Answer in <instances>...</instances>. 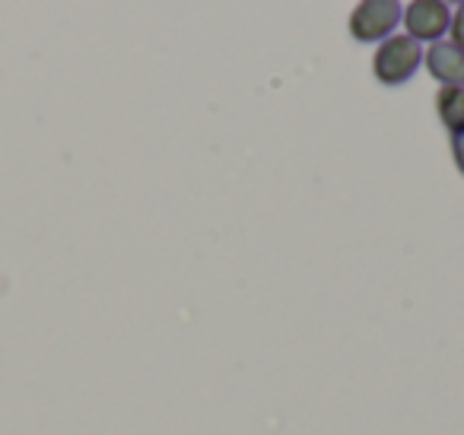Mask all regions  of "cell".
<instances>
[{"instance_id":"1","label":"cell","mask_w":464,"mask_h":435,"mask_svg":"<svg viewBox=\"0 0 464 435\" xmlns=\"http://www.w3.org/2000/svg\"><path fill=\"white\" fill-rule=\"evenodd\" d=\"M420 64H423L420 42H413L411 35H388L372 58V73L382 86H404Z\"/></svg>"},{"instance_id":"2","label":"cell","mask_w":464,"mask_h":435,"mask_svg":"<svg viewBox=\"0 0 464 435\" xmlns=\"http://www.w3.org/2000/svg\"><path fill=\"white\" fill-rule=\"evenodd\" d=\"M404 16L401 0H360L350 14V35L356 42H385Z\"/></svg>"},{"instance_id":"3","label":"cell","mask_w":464,"mask_h":435,"mask_svg":"<svg viewBox=\"0 0 464 435\" xmlns=\"http://www.w3.org/2000/svg\"><path fill=\"white\" fill-rule=\"evenodd\" d=\"M401 20L413 42H442L451 26V10L442 0H411Z\"/></svg>"},{"instance_id":"4","label":"cell","mask_w":464,"mask_h":435,"mask_svg":"<svg viewBox=\"0 0 464 435\" xmlns=\"http://www.w3.org/2000/svg\"><path fill=\"white\" fill-rule=\"evenodd\" d=\"M426 71L442 86H464V48L455 42H432V48L423 54Z\"/></svg>"},{"instance_id":"5","label":"cell","mask_w":464,"mask_h":435,"mask_svg":"<svg viewBox=\"0 0 464 435\" xmlns=\"http://www.w3.org/2000/svg\"><path fill=\"white\" fill-rule=\"evenodd\" d=\"M436 111L449 134L464 130V86H442L436 92Z\"/></svg>"},{"instance_id":"6","label":"cell","mask_w":464,"mask_h":435,"mask_svg":"<svg viewBox=\"0 0 464 435\" xmlns=\"http://www.w3.org/2000/svg\"><path fill=\"white\" fill-rule=\"evenodd\" d=\"M449 33H451V42H455L458 48H464V0L458 4V10L451 14V26H449Z\"/></svg>"},{"instance_id":"7","label":"cell","mask_w":464,"mask_h":435,"mask_svg":"<svg viewBox=\"0 0 464 435\" xmlns=\"http://www.w3.org/2000/svg\"><path fill=\"white\" fill-rule=\"evenodd\" d=\"M451 160H455L458 172L464 175V130H458V134H451Z\"/></svg>"},{"instance_id":"8","label":"cell","mask_w":464,"mask_h":435,"mask_svg":"<svg viewBox=\"0 0 464 435\" xmlns=\"http://www.w3.org/2000/svg\"><path fill=\"white\" fill-rule=\"evenodd\" d=\"M442 4H461V0H442Z\"/></svg>"}]
</instances>
